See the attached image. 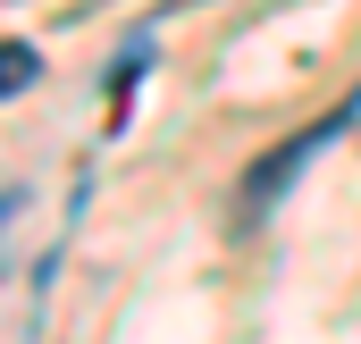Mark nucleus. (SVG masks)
<instances>
[{"label":"nucleus","mask_w":361,"mask_h":344,"mask_svg":"<svg viewBox=\"0 0 361 344\" xmlns=\"http://www.w3.org/2000/svg\"><path fill=\"white\" fill-rule=\"evenodd\" d=\"M353 118H361V101H336L328 118H311L302 135H286L277 152H261V160L244 168V185H235V227H261V219L277 210V193H286L294 176L311 168V160H319V152H328V143H336V135H345Z\"/></svg>","instance_id":"obj_1"},{"label":"nucleus","mask_w":361,"mask_h":344,"mask_svg":"<svg viewBox=\"0 0 361 344\" xmlns=\"http://www.w3.org/2000/svg\"><path fill=\"white\" fill-rule=\"evenodd\" d=\"M34 76H42V59H34L25 42H8V51H0V92H25Z\"/></svg>","instance_id":"obj_2"}]
</instances>
